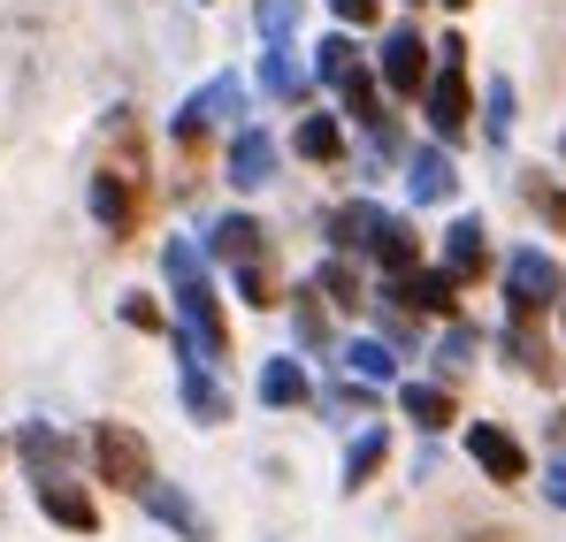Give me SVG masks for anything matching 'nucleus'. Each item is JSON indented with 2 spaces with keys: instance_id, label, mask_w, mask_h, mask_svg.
Masks as SVG:
<instances>
[{
  "instance_id": "obj_1",
  "label": "nucleus",
  "mask_w": 566,
  "mask_h": 542,
  "mask_svg": "<svg viewBox=\"0 0 566 542\" xmlns=\"http://www.w3.org/2000/svg\"><path fill=\"white\" fill-rule=\"evenodd\" d=\"M161 268L177 283V321H185V366H214L230 352V329H222V306L207 290V268H199V245L191 237H169Z\"/></svg>"
},
{
  "instance_id": "obj_34",
  "label": "nucleus",
  "mask_w": 566,
  "mask_h": 542,
  "mask_svg": "<svg viewBox=\"0 0 566 542\" xmlns=\"http://www.w3.org/2000/svg\"><path fill=\"white\" fill-rule=\"evenodd\" d=\"M444 8H468V0H444Z\"/></svg>"
},
{
  "instance_id": "obj_26",
  "label": "nucleus",
  "mask_w": 566,
  "mask_h": 542,
  "mask_svg": "<svg viewBox=\"0 0 566 542\" xmlns=\"http://www.w3.org/2000/svg\"><path fill=\"white\" fill-rule=\"evenodd\" d=\"M482 130H490L497 146L513 138V85H505V77H497V85L482 92Z\"/></svg>"
},
{
  "instance_id": "obj_13",
  "label": "nucleus",
  "mask_w": 566,
  "mask_h": 542,
  "mask_svg": "<svg viewBox=\"0 0 566 542\" xmlns=\"http://www.w3.org/2000/svg\"><path fill=\"white\" fill-rule=\"evenodd\" d=\"M406 191H413L421 206H429V199H452V191H460V169H452V153H444V146H421V153L406 161Z\"/></svg>"
},
{
  "instance_id": "obj_11",
  "label": "nucleus",
  "mask_w": 566,
  "mask_h": 542,
  "mask_svg": "<svg viewBox=\"0 0 566 542\" xmlns=\"http://www.w3.org/2000/svg\"><path fill=\"white\" fill-rule=\"evenodd\" d=\"M468 115H474V99H468V85H460V70H444V77L429 85V130L452 146V138H468Z\"/></svg>"
},
{
  "instance_id": "obj_19",
  "label": "nucleus",
  "mask_w": 566,
  "mask_h": 542,
  "mask_svg": "<svg viewBox=\"0 0 566 542\" xmlns=\"http://www.w3.org/2000/svg\"><path fill=\"white\" fill-rule=\"evenodd\" d=\"M398 405H406V421H421V428H444V421H452V390H444V382H406Z\"/></svg>"
},
{
  "instance_id": "obj_18",
  "label": "nucleus",
  "mask_w": 566,
  "mask_h": 542,
  "mask_svg": "<svg viewBox=\"0 0 566 542\" xmlns=\"http://www.w3.org/2000/svg\"><path fill=\"white\" fill-rule=\"evenodd\" d=\"M214 253H222V261H238V268H269V253H261V230H253L245 214L214 222Z\"/></svg>"
},
{
  "instance_id": "obj_25",
  "label": "nucleus",
  "mask_w": 566,
  "mask_h": 542,
  "mask_svg": "<svg viewBox=\"0 0 566 542\" xmlns=\"http://www.w3.org/2000/svg\"><path fill=\"white\" fill-rule=\"evenodd\" d=\"M345 360H353V374H360V382H398V360H390V344H376V337H360Z\"/></svg>"
},
{
  "instance_id": "obj_8",
  "label": "nucleus",
  "mask_w": 566,
  "mask_h": 542,
  "mask_svg": "<svg viewBox=\"0 0 566 542\" xmlns=\"http://www.w3.org/2000/svg\"><path fill=\"white\" fill-rule=\"evenodd\" d=\"M382 298H398V306H413V313H452V275H444V268L382 275Z\"/></svg>"
},
{
  "instance_id": "obj_5",
  "label": "nucleus",
  "mask_w": 566,
  "mask_h": 542,
  "mask_svg": "<svg viewBox=\"0 0 566 542\" xmlns=\"http://www.w3.org/2000/svg\"><path fill=\"white\" fill-rule=\"evenodd\" d=\"M421 54H429L421 31H413V23H390V31H382V54H376L382 85L390 92H421Z\"/></svg>"
},
{
  "instance_id": "obj_14",
  "label": "nucleus",
  "mask_w": 566,
  "mask_h": 542,
  "mask_svg": "<svg viewBox=\"0 0 566 542\" xmlns=\"http://www.w3.org/2000/svg\"><path fill=\"white\" fill-rule=\"evenodd\" d=\"M368 253L382 261V275H406L413 261H421V237H413V222L382 214V222H376V237H368Z\"/></svg>"
},
{
  "instance_id": "obj_24",
  "label": "nucleus",
  "mask_w": 566,
  "mask_h": 542,
  "mask_svg": "<svg viewBox=\"0 0 566 542\" xmlns=\"http://www.w3.org/2000/svg\"><path fill=\"white\" fill-rule=\"evenodd\" d=\"M382 458H390V444H382V428H368V436L345 451V489H368V474H376Z\"/></svg>"
},
{
  "instance_id": "obj_3",
  "label": "nucleus",
  "mask_w": 566,
  "mask_h": 542,
  "mask_svg": "<svg viewBox=\"0 0 566 542\" xmlns=\"http://www.w3.org/2000/svg\"><path fill=\"white\" fill-rule=\"evenodd\" d=\"M505 298H513V313H521V321H528V313H544L552 298H566L559 261H544L536 245H528V253H513V261H505Z\"/></svg>"
},
{
  "instance_id": "obj_22",
  "label": "nucleus",
  "mask_w": 566,
  "mask_h": 542,
  "mask_svg": "<svg viewBox=\"0 0 566 542\" xmlns=\"http://www.w3.org/2000/svg\"><path fill=\"white\" fill-rule=\"evenodd\" d=\"M314 77L322 85H345V77H360V46L337 31V39H322V54H314Z\"/></svg>"
},
{
  "instance_id": "obj_31",
  "label": "nucleus",
  "mask_w": 566,
  "mask_h": 542,
  "mask_svg": "<svg viewBox=\"0 0 566 542\" xmlns=\"http://www.w3.org/2000/svg\"><path fill=\"white\" fill-rule=\"evenodd\" d=\"M329 8H337L345 23H376V15H382V0H329Z\"/></svg>"
},
{
  "instance_id": "obj_4",
  "label": "nucleus",
  "mask_w": 566,
  "mask_h": 542,
  "mask_svg": "<svg viewBox=\"0 0 566 542\" xmlns=\"http://www.w3.org/2000/svg\"><path fill=\"white\" fill-rule=\"evenodd\" d=\"M238 107H245V85H238V77H214V85H199L185 99V107H177V138H199V130H214V123H230V115H238Z\"/></svg>"
},
{
  "instance_id": "obj_20",
  "label": "nucleus",
  "mask_w": 566,
  "mask_h": 542,
  "mask_svg": "<svg viewBox=\"0 0 566 542\" xmlns=\"http://www.w3.org/2000/svg\"><path fill=\"white\" fill-rule=\"evenodd\" d=\"M261 397H269V405H306V366L298 360H269L261 366Z\"/></svg>"
},
{
  "instance_id": "obj_33",
  "label": "nucleus",
  "mask_w": 566,
  "mask_h": 542,
  "mask_svg": "<svg viewBox=\"0 0 566 542\" xmlns=\"http://www.w3.org/2000/svg\"><path fill=\"white\" fill-rule=\"evenodd\" d=\"M552 436H559V444H566V413H559V421H552Z\"/></svg>"
},
{
  "instance_id": "obj_6",
  "label": "nucleus",
  "mask_w": 566,
  "mask_h": 542,
  "mask_svg": "<svg viewBox=\"0 0 566 542\" xmlns=\"http://www.w3.org/2000/svg\"><path fill=\"white\" fill-rule=\"evenodd\" d=\"M39 504H46V520L70 528V535H93L99 528V504L77 489V481H62V474H39Z\"/></svg>"
},
{
  "instance_id": "obj_7",
  "label": "nucleus",
  "mask_w": 566,
  "mask_h": 542,
  "mask_svg": "<svg viewBox=\"0 0 566 542\" xmlns=\"http://www.w3.org/2000/svg\"><path fill=\"white\" fill-rule=\"evenodd\" d=\"M93 214L107 222V237H130V230H138V177L99 169L93 177Z\"/></svg>"
},
{
  "instance_id": "obj_12",
  "label": "nucleus",
  "mask_w": 566,
  "mask_h": 542,
  "mask_svg": "<svg viewBox=\"0 0 566 542\" xmlns=\"http://www.w3.org/2000/svg\"><path fill=\"white\" fill-rule=\"evenodd\" d=\"M482 237H490V230H482L474 214H460V222L444 230V275H452V283H468V275L490 268V245H482Z\"/></svg>"
},
{
  "instance_id": "obj_32",
  "label": "nucleus",
  "mask_w": 566,
  "mask_h": 542,
  "mask_svg": "<svg viewBox=\"0 0 566 542\" xmlns=\"http://www.w3.org/2000/svg\"><path fill=\"white\" fill-rule=\"evenodd\" d=\"M544 497H552V504H566V458L552 466V474H544Z\"/></svg>"
},
{
  "instance_id": "obj_29",
  "label": "nucleus",
  "mask_w": 566,
  "mask_h": 542,
  "mask_svg": "<svg viewBox=\"0 0 566 542\" xmlns=\"http://www.w3.org/2000/svg\"><path fill=\"white\" fill-rule=\"evenodd\" d=\"M337 92H345V107H353V115H360L368 130H376V123H382V115H376V77H368V70H360V77H345V85H337Z\"/></svg>"
},
{
  "instance_id": "obj_21",
  "label": "nucleus",
  "mask_w": 566,
  "mask_h": 542,
  "mask_svg": "<svg viewBox=\"0 0 566 542\" xmlns=\"http://www.w3.org/2000/svg\"><path fill=\"white\" fill-rule=\"evenodd\" d=\"M261 92H269V99H298V92H306L298 62H291V46H269V54H261Z\"/></svg>"
},
{
  "instance_id": "obj_9",
  "label": "nucleus",
  "mask_w": 566,
  "mask_h": 542,
  "mask_svg": "<svg viewBox=\"0 0 566 542\" xmlns=\"http://www.w3.org/2000/svg\"><path fill=\"white\" fill-rule=\"evenodd\" d=\"M468 451H474V466H482L490 481H521V474H528V451H521L505 428H490V421L468 428Z\"/></svg>"
},
{
  "instance_id": "obj_27",
  "label": "nucleus",
  "mask_w": 566,
  "mask_h": 542,
  "mask_svg": "<svg viewBox=\"0 0 566 542\" xmlns=\"http://www.w3.org/2000/svg\"><path fill=\"white\" fill-rule=\"evenodd\" d=\"M291 31H298V0H261V39H269V46H283Z\"/></svg>"
},
{
  "instance_id": "obj_10",
  "label": "nucleus",
  "mask_w": 566,
  "mask_h": 542,
  "mask_svg": "<svg viewBox=\"0 0 566 542\" xmlns=\"http://www.w3.org/2000/svg\"><path fill=\"white\" fill-rule=\"evenodd\" d=\"M269 177H276V138L269 130H238L230 138V183L238 191H261Z\"/></svg>"
},
{
  "instance_id": "obj_15",
  "label": "nucleus",
  "mask_w": 566,
  "mask_h": 542,
  "mask_svg": "<svg viewBox=\"0 0 566 542\" xmlns=\"http://www.w3.org/2000/svg\"><path fill=\"white\" fill-rule=\"evenodd\" d=\"M138 497H146V512H154V520H169V528H177L185 542H207V520L191 512V497H185V489H169V481H146Z\"/></svg>"
},
{
  "instance_id": "obj_16",
  "label": "nucleus",
  "mask_w": 566,
  "mask_h": 542,
  "mask_svg": "<svg viewBox=\"0 0 566 542\" xmlns=\"http://www.w3.org/2000/svg\"><path fill=\"white\" fill-rule=\"evenodd\" d=\"M376 222H382L376 199H353V206H337V214H329V245H337V253H368Z\"/></svg>"
},
{
  "instance_id": "obj_28",
  "label": "nucleus",
  "mask_w": 566,
  "mask_h": 542,
  "mask_svg": "<svg viewBox=\"0 0 566 542\" xmlns=\"http://www.w3.org/2000/svg\"><path fill=\"white\" fill-rule=\"evenodd\" d=\"M314 290H329V298H337V306H360V275L345 268V261H329V268L314 275Z\"/></svg>"
},
{
  "instance_id": "obj_17",
  "label": "nucleus",
  "mask_w": 566,
  "mask_h": 542,
  "mask_svg": "<svg viewBox=\"0 0 566 542\" xmlns=\"http://www.w3.org/2000/svg\"><path fill=\"white\" fill-rule=\"evenodd\" d=\"M185 413L199 428H214V421H230V390L207 374V366H185Z\"/></svg>"
},
{
  "instance_id": "obj_23",
  "label": "nucleus",
  "mask_w": 566,
  "mask_h": 542,
  "mask_svg": "<svg viewBox=\"0 0 566 542\" xmlns=\"http://www.w3.org/2000/svg\"><path fill=\"white\" fill-rule=\"evenodd\" d=\"M291 146H298V153H306V161H337V146H345V130H337V123H329V115H306V123H298V138H291Z\"/></svg>"
},
{
  "instance_id": "obj_30",
  "label": "nucleus",
  "mask_w": 566,
  "mask_h": 542,
  "mask_svg": "<svg viewBox=\"0 0 566 542\" xmlns=\"http://www.w3.org/2000/svg\"><path fill=\"white\" fill-rule=\"evenodd\" d=\"M123 321H130V329H161V306H146V298H123Z\"/></svg>"
},
{
  "instance_id": "obj_2",
  "label": "nucleus",
  "mask_w": 566,
  "mask_h": 542,
  "mask_svg": "<svg viewBox=\"0 0 566 542\" xmlns=\"http://www.w3.org/2000/svg\"><path fill=\"white\" fill-rule=\"evenodd\" d=\"M93 458H99V474L115 481V489H146L154 481V458H146V436H130L123 421H99V436H93Z\"/></svg>"
}]
</instances>
